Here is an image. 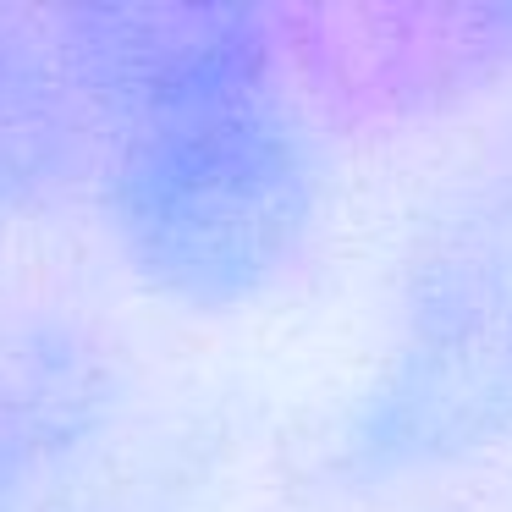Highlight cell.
<instances>
[{"mask_svg":"<svg viewBox=\"0 0 512 512\" xmlns=\"http://www.w3.org/2000/svg\"><path fill=\"white\" fill-rule=\"evenodd\" d=\"M100 364L50 331L0 336V501L45 474L94 424Z\"/></svg>","mask_w":512,"mask_h":512,"instance_id":"cell-4","label":"cell"},{"mask_svg":"<svg viewBox=\"0 0 512 512\" xmlns=\"http://www.w3.org/2000/svg\"><path fill=\"white\" fill-rule=\"evenodd\" d=\"M94 166V138L61 72L45 12L0 6V215L67 188Z\"/></svg>","mask_w":512,"mask_h":512,"instance_id":"cell-3","label":"cell"},{"mask_svg":"<svg viewBox=\"0 0 512 512\" xmlns=\"http://www.w3.org/2000/svg\"><path fill=\"white\" fill-rule=\"evenodd\" d=\"M144 287L182 309L270 292L320 221V149L281 23L248 6L45 12Z\"/></svg>","mask_w":512,"mask_h":512,"instance_id":"cell-1","label":"cell"},{"mask_svg":"<svg viewBox=\"0 0 512 512\" xmlns=\"http://www.w3.org/2000/svg\"><path fill=\"white\" fill-rule=\"evenodd\" d=\"M512 424V243L463 265L380 380L353 452L375 468H419Z\"/></svg>","mask_w":512,"mask_h":512,"instance_id":"cell-2","label":"cell"}]
</instances>
